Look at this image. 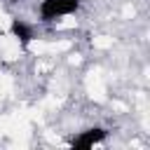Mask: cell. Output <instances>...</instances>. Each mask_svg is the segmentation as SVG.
<instances>
[{
	"mask_svg": "<svg viewBox=\"0 0 150 150\" xmlns=\"http://www.w3.org/2000/svg\"><path fill=\"white\" fill-rule=\"evenodd\" d=\"M77 7H80V0H42L40 16H42V21H54L59 16L77 12Z\"/></svg>",
	"mask_w": 150,
	"mask_h": 150,
	"instance_id": "1",
	"label": "cell"
},
{
	"mask_svg": "<svg viewBox=\"0 0 150 150\" xmlns=\"http://www.w3.org/2000/svg\"><path fill=\"white\" fill-rule=\"evenodd\" d=\"M12 2H16V0H12Z\"/></svg>",
	"mask_w": 150,
	"mask_h": 150,
	"instance_id": "4",
	"label": "cell"
},
{
	"mask_svg": "<svg viewBox=\"0 0 150 150\" xmlns=\"http://www.w3.org/2000/svg\"><path fill=\"white\" fill-rule=\"evenodd\" d=\"M105 136H108V131L101 129V127L87 129V131H82L77 138H73V148H75V150H89V148H94L96 143H103Z\"/></svg>",
	"mask_w": 150,
	"mask_h": 150,
	"instance_id": "2",
	"label": "cell"
},
{
	"mask_svg": "<svg viewBox=\"0 0 150 150\" xmlns=\"http://www.w3.org/2000/svg\"><path fill=\"white\" fill-rule=\"evenodd\" d=\"M9 33H12L21 45H28V42L33 40V30H30V26H28V23H23L21 19H14V21H12Z\"/></svg>",
	"mask_w": 150,
	"mask_h": 150,
	"instance_id": "3",
	"label": "cell"
}]
</instances>
